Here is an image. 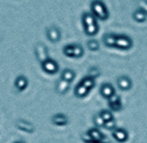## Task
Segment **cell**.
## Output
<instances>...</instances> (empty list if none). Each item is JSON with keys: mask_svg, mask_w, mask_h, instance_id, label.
Masks as SVG:
<instances>
[{"mask_svg": "<svg viewBox=\"0 0 147 143\" xmlns=\"http://www.w3.org/2000/svg\"><path fill=\"white\" fill-rule=\"evenodd\" d=\"M91 11L93 12V15L102 21H106L109 18V12L106 6V5L100 0H94L91 2L90 5Z\"/></svg>", "mask_w": 147, "mask_h": 143, "instance_id": "obj_1", "label": "cell"}, {"mask_svg": "<svg viewBox=\"0 0 147 143\" xmlns=\"http://www.w3.org/2000/svg\"><path fill=\"white\" fill-rule=\"evenodd\" d=\"M132 40L125 36V35H120V36H117V40H116V44L115 47L122 49V50H128L132 47Z\"/></svg>", "mask_w": 147, "mask_h": 143, "instance_id": "obj_2", "label": "cell"}, {"mask_svg": "<svg viewBox=\"0 0 147 143\" xmlns=\"http://www.w3.org/2000/svg\"><path fill=\"white\" fill-rule=\"evenodd\" d=\"M41 64H42V70L48 74L54 75V74L57 73L59 70V64L55 60H53L51 58L47 59L45 62H43Z\"/></svg>", "mask_w": 147, "mask_h": 143, "instance_id": "obj_3", "label": "cell"}, {"mask_svg": "<svg viewBox=\"0 0 147 143\" xmlns=\"http://www.w3.org/2000/svg\"><path fill=\"white\" fill-rule=\"evenodd\" d=\"M35 53H36V56L37 58V60L42 63L43 62H45L47 59H49V56H48V49L46 48V46L41 43H37L35 47Z\"/></svg>", "mask_w": 147, "mask_h": 143, "instance_id": "obj_4", "label": "cell"}, {"mask_svg": "<svg viewBox=\"0 0 147 143\" xmlns=\"http://www.w3.org/2000/svg\"><path fill=\"white\" fill-rule=\"evenodd\" d=\"M112 135L119 143H124L127 141L129 138L128 132L125 128H122V127H116L114 130L112 131Z\"/></svg>", "mask_w": 147, "mask_h": 143, "instance_id": "obj_5", "label": "cell"}, {"mask_svg": "<svg viewBox=\"0 0 147 143\" xmlns=\"http://www.w3.org/2000/svg\"><path fill=\"white\" fill-rule=\"evenodd\" d=\"M108 106L109 108L114 111V112H119L122 109L123 105H122V102H121V98L119 95L114 94L111 98H109L108 100Z\"/></svg>", "mask_w": 147, "mask_h": 143, "instance_id": "obj_6", "label": "cell"}, {"mask_svg": "<svg viewBox=\"0 0 147 143\" xmlns=\"http://www.w3.org/2000/svg\"><path fill=\"white\" fill-rule=\"evenodd\" d=\"M100 94L101 95V96L103 98L108 100L115 94V89L111 83H105L101 84V86L100 88Z\"/></svg>", "mask_w": 147, "mask_h": 143, "instance_id": "obj_7", "label": "cell"}, {"mask_svg": "<svg viewBox=\"0 0 147 143\" xmlns=\"http://www.w3.org/2000/svg\"><path fill=\"white\" fill-rule=\"evenodd\" d=\"M117 85L122 91H127L131 89L132 86V82L131 78L127 76H121L117 80Z\"/></svg>", "mask_w": 147, "mask_h": 143, "instance_id": "obj_8", "label": "cell"}, {"mask_svg": "<svg viewBox=\"0 0 147 143\" xmlns=\"http://www.w3.org/2000/svg\"><path fill=\"white\" fill-rule=\"evenodd\" d=\"M48 39L52 43H57L61 39V31L57 27L51 26L47 29L46 31Z\"/></svg>", "mask_w": 147, "mask_h": 143, "instance_id": "obj_9", "label": "cell"}, {"mask_svg": "<svg viewBox=\"0 0 147 143\" xmlns=\"http://www.w3.org/2000/svg\"><path fill=\"white\" fill-rule=\"evenodd\" d=\"M51 121L56 126H66L68 123V117L64 114H55L52 116Z\"/></svg>", "mask_w": 147, "mask_h": 143, "instance_id": "obj_10", "label": "cell"}, {"mask_svg": "<svg viewBox=\"0 0 147 143\" xmlns=\"http://www.w3.org/2000/svg\"><path fill=\"white\" fill-rule=\"evenodd\" d=\"M16 127L18 129L24 132L29 133V134H31L34 132V126L29 121H26L24 120H18L16 121Z\"/></svg>", "mask_w": 147, "mask_h": 143, "instance_id": "obj_11", "label": "cell"}, {"mask_svg": "<svg viewBox=\"0 0 147 143\" xmlns=\"http://www.w3.org/2000/svg\"><path fill=\"white\" fill-rule=\"evenodd\" d=\"M90 137L91 139L95 141V142H101L104 139H105V135L98 129V128H90L88 133H87Z\"/></svg>", "mask_w": 147, "mask_h": 143, "instance_id": "obj_12", "label": "cell"}, {"mask_svg": "<svg viewBox=\"0 0 147 143\" xmlns=\"http://www.w3.org/2000/svg\"><path fill=\"white\" fill-rule=\"evenodd\" d=\"M90 90L88 89H87L85 86H83L82 84L79 83L76 86L75 90H74V93H75V96L77 98H85L88 94H89Z\"/></svg>", "mask_w": 147, "mask_h": 143, "instance_id": "obj_13", "label": "cell"}, {"mask_svg": "<svg viewBox=\"0 0 147 143\" xmlns=\"http://www.w3.org/2000/svg\"><path fill=\"white\" fill-rule=\"evenodd\" d=\"M76 78V73L75 71L70 68H65L61 75V79L63 81H66L69 83H71Z\"/></svg>", "mask_w": 147, "mask_h": 143, "instance_id": "obj_14", "label": "cell"}, {"mask_svg": "<svg viewBox=\"0 0 147 143\" xmlns=\"http://www.w3.org/2000/svg\"><path fill=\"white\" fill-rule=\"evenodd\" d=\"M69 87H70V83H69L60 79L57 82V83H56L55 89H56V92L58 94H60V95H65L68 91Z\"/></svg>", "mask_w": 147, "mask_h": 143, "instance_id": "obj_15", "label": "cell"}, {"mask_svg": "<svg viewBox=\"0 0 147 143\" xmlns=\"http://www.w3.org/2000/svg\"><path fill=\"white\" fill-rule=\"evenodd\" d=\"M83 27H84V32H85V34L87 36H89V37L95 36L98 33L99 29H100L97 22H95L94 24H88V25H85Z\"/></svg>", "mask_w": 147, "mask_h": 143, "instance_id": "obj_16", "label": "cell"}, {"mask_svg": "<svg viewBox=\"0 0 147 143\" xmlns=\"http://www.w3.org/2000/svg\"><path fill=\"white\" fill-rule=\"evenodd\" d=\"M15 86L20 91L24 90L27 88V86H28V79L24 76L18 77L16 81H15Z\"/></svg>", "mask_w": 147, "mask_h": 143, "instance_id": "obj_17", "label": "cell"}, {"mask_svg": "<svg viewBox=\"0 0 147 143\" xmlns=\"http://www.w3.org/2000/svg\"><path fill=\"white\" fill-rule=\"evenodd\" d=\"M117 36L113 34H106L103 37V43L107 47H115Z\"/></svg>", "mask_w": 147, "mask_h": 143, "instance_id": "obj_18", "label": "cell"}, {"mask_svg": "<svg viewBox=\"0 0 147 143\" xmlns=\"http://www.w3.org/2000/svg\"><path fill=\"white\" fill-rule=\"evenodd\" d=\"M146 16H147V14L144 11H142L141 9L136 10L133 12V14H132L133 19L136 22H138V23H144V22H145L146 21Z\"/></svg>", "mask_w": 147, "mask_h": 143, "instance_id": "obj_19", "label": "cell"}, {"mask_svg": "<svg viewBox=\"0 0 147 143\" xmlns=\"http://www.w3.org/2000/svg\"><path fill=\"white\" fill-rule=\"evenodd\" d=\"M82 19L83 26L88 25V24H94V23L97 22L95 17L92 13H89V12H84V13H82Z\"/></svg>", "mask_w": 147, "mask_h": 143, "instance_id": "obj_20", "label": "cell"}, {"mask_svg": "<svg viewBox=\"0 0 147 143\" xmlns=\"http://www.w3.org/2000/svg\"><path fill=\"white\" fill-rule=\"evenodd\" d=\"M80 83L82 84L83 86H85L90 91H91V89H93L95 87V81H94V79H93L92 77H90L88 76L83 77L82 79V81L80 82Z\"/></svg>", "mask_w": 147, "mask_h": 143, "instance_id": "obj_21", "label": "cell"}, {"mask_svg": "<svg viewBox=\"0 0 147 143\" xmlns=\"http://www.w3.org/2000/svg\"><path fill=\"white\" fill-rule=\"evenodd\" d=\"M84 55V49L81 44H74V57L81 58Z\"/></svg>", "mask_w": 147, "mask_h": 143, "instance_id": "obj_22", "label": "cell"}, {"mask_svg": "<svg viewBox=\"0 0 147 143\" xmlns=\"http://www.w3.org/2000/svg\"><path fill=\"white\" fill-rule=\"evenodd\" d=\"M100 115L102 117V119L104 120V121H108L110 120H113L114 119L113 118V115L112 114L111 111L107 110V109H103L100 112Z\"/></svg>", "mask_w": 147, "mask_h": 143, "instance_id": "obj_23", "label": "cell"}, {"mask_svg": "<svg viewBox=\"0 0 147 143\" xmlns=\"http://www.w3.org/2000/svg\"><path fill=\"white\" fill-rule=\"evenodd\" d=\"M63 54L67 57H74V44H67L63 48Z\"/></svg>", "mask_w": 147, "mask_h": 143, "instance_id": "obj_24", "label": "cell"}, {"mask_svg": "<svg viewBox=\"0 0 147 143\" xmlns=\"http://www.w3.org/2000/svg\"><path fill=\"white\" fill-rule=\"evenodd\" d=\"M94 123L97 127H104V125H105V121L102 119V117L100 115V114L95 115L94 116Z\"/></svg>", "mask_w": 147, "mask_h": 143, "instance_id": "obj_25", "label": "cell"}, {"mask_svg": "<svg viewBox=\"0 0 147 143\" xmlns=\"http://www.w3.org/2000/svg\"><path fill=\"white\" fill-rule=\"evenodd\" d=\"M88 47L91 51H97L100 49V44L96 40H89L88 42Z\"/></svg>", "mask_w": 147, "mask_h": 143, "instance_id": "obj_26", "label": "cell"}, {"mask_svg": "<svg viewBox=\"0 0 147 143\" xmlns=\"http://www.w3.org/2000/svg\"><path fill=\"white\" fill-rule=\"evenodd\" d=\"M100 70L98 69V68L96 67H91L88 70V77H92L93 79H95L96 77H100Z\"/></svg>", "mask_w": 147, "mask_h": 143, "instance_id": "obj_27", "label": "cell"}, {"mask_svg": "<svg viewBox=\"0 0 147 143\" xmlns=\"http://www.w3.org/2000/svg\"><path fill=\"white\" fill-rule=\"evenodd\" d=\"M104 127L107 130H112V131L114 130L116 128V121L114 119H113V120H110L108 121H105Z\"/></svg>", "mask_w": 147, "mask_h": 143, "instance_id": "obj_28", "label": "cell"}, {"mask_svg": "<svg viewBox=\"0 0 147 143\" xmlns=\"http://www.w3.org/2000/svg\"><path fill=\"white\" fill-rule=\"evenodd\" d=\"M143 2V4H144V5H142V4H140V8L139 9H141L142 11H144L146 14H147V1H142Z\"/></svg>", "mask_w": 147, "mask_h": 143, "instance_id": "obj_29", "label": "cell"}, {"mask_svg": "<svg viewBox=\"0 0 147 143\" xmlns=\"http://www.w3.org/2000/svg\"><path fill=\"white\" fill-rule=\"evenodd\" d=\"M16 143H24V142H23V141H18V142H16Z\"/></svg>", "mask_w": 147, "mask_h": 143, "instance_id": "obj_30", "label": "cell"}]
</instances>
